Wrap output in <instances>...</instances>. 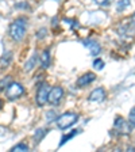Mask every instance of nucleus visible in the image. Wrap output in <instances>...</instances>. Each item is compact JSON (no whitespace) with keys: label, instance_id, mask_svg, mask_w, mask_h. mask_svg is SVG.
I'll return each instance as SVG.
<instances>
[{"label":"nucleus","instance_id":"obj_1","mask_svg":"<svg viewBox=\"0 0 135 152\" xmlns=\"http://www.w3.org/2000/svg\"><path fill=\"white\" fill-rule=\"evenodd\" d=\"M26 27H27V22L25 18H19L14 20L9 26V35L12 37L14 41L20 42L26 35Z\"/></svg>","mask_w":135,"mask_h":152},{"label":"nucleus","instance_id":"obj_2","mask_svg":"<svg viewBox=\"0 0 135 152\" xmlns=\"http://www.w3.org/2000/svg\"><path fill=\"white\" fill-rule=\"evenodd\" d=\"M77 120H79V115L76 113H70V111L69 113H64L57 118V126L60 129L65 130L68 128H70L72 125H74L77 122Z\"/></svg>","mask_w":135,"mask_h":152},{"label":"nucleus","instance_id":"obj_3","mask_svg":"<svg viewBox=\"0 0 135 152\" xmlns=\"http://www.w3.org/2000/svg\"><path fill=\"white\" fill-rule=\"evenodd\" d=\"M25 92V88L20 83H16V82H11L6 88V95L8 99H18L20 98Z\"/></svg>","mask_w":135,"mask_h":152},{"label":"nucleus","instance_id":"obj_4","mask_svg":"<svg viewBox=\"0 0 135 152\" xmlns=\"http://www.w3.org/2000/svg\"><path fill=\"white\" fill-rule=\"evenodd\" d=\"M64 96V90L61 87H53L49 91V96H47V102L51 104V106H57L60 104V102L62 101Z\"/></svg>","mask_w":135,"mask_h":152},{"label":"nucleus","instance_id":"obj_5","mask_svg":"<svg viewBox=\"0 0 135 152\" xmlns=\"http://www.w3.org/2000/svg\"><path fill=\"white\" fill-rule=\"evenodd\" d=\"M49 91H50V87L46 84V83H42L39 87H38L37 91V103L38 106H45L47 103V96H49Z\"/></svg>","mask_w":135,"mask_h":152},{"label":"nucleus","instance_id":"obj_6","mask_svg":"<svg viewBox=\"0 0 135 152\" xmlns=\"http://www.w3.org/2000/svg\"><path fill=\"white\" fill-rule=\"evenodd\" d=\"M113 128L116 129V132L119 133V134H129V133L131 132L129 122H127L126 120H123L122 117H116V120L113 122Z\"/></svg>","mask_w":135,"mask_h":152},{"label":"nucleus","instance_id":"obj_7","mask_svg":"<svg viewBox=\"0 0 135 152\" xmlns=\"http://www.w3.org/2000/svg\"><path fill=\"white\" fill-rule=\"evenodd\" d=\"M95 79H96V75H95L93 72L84 73V75H81L79 79H77V87H85V86L91 84Z\"/></svg>","mask_w":135,"mask_h":152},{"label":"nucleus","instance_id":"obj_8","mask_svg":"<svg viewBox=\"0 0 135 152\" xmlns=\"http://www.w3.org/2000/svg\"><path fill=\"white\" fill-rule=\"evenodd\" d=\"M88 99L91 102H103L104 99H105V91H104V88H101V87L95 88L93 91L89 94Z\"/></svg>","mask_w":135,"mask_h":152},{"label":"nucleus","instance_id":"obj_9","mask_svg":"<svg viewBox=\"0 0 135 152\" xmlns=\"http://www.w3.org/2000/svg\"><path fill=\"white\" fill-rule=\"evenodd\" d=\"M84 45L89 49L92 56H97L100 53V45H99L97 41H95V39H85Z\"/></svg>","mask_w":135,"mask_h":152},{"label":"nucleus","instance_id":"obj_10","mask_svg":"<svg viewBox=\"0 0 135 152\" xmlns=\"http://www.w3.org/2000/svg\"><path fill=\"white\" fill-rule=\"evenodd\" d=\"M11 61H12V52H6V53L3 54V56L0 57V66L1 68H7V66L11 64Z\"/></svg>","mask_w":135,"mask_h":152},{"label":"nucleus","instance_id":"obj_11","mask_svg":"<svg viewBox=\"0 0 135 152\" xmlns=\"http://www.w3.org/2000/svg\"><path fill=\"white\" fill-rule=\"evenodd\" d=\"M41 65L42 68H47L50 65V53L49 50H43L41 54Z\"/></svg>","mask_w":135,"mask_h":152},{"label":"nucleus","instance_id":"obj_12","mask_svg":"<svg viewBox=\"0 0 135 152\" xmlns=\"http://www.w3.org/2000/svg\"><path fill=\"white\" fill-rule=\"evenodd\" d=\"M45 134H46V129H42V128H39V129H37L34 132V139L37 142H39L42 139L45 137Z\"/></svg>","mask_w":135,"mask_h":152},{"label":"nucleus","instance_id":"obj_13","mask_svg":"<svg viewBox=\"0 0 135 152\" xmlns=\"http://www.w3.org/2000/svg\"><path fill=\"white\" fill-rule=\"evenodd\" d=\"M130 4H131V0H118L116 8H118V11H124Z\"/></svg>","mask_w":135,"mask_h":152},{"label":"nucleus","instance_id":"obj_14","mask_svg":"<svg viewBox=\"0 0 135 152\" xmlns=\"http://www.w3.org/2000/svg\"><path fill=\"white\" fill-rule=\"evenodd\" d=\"M77 133H79V130H72L70 133H68V134L62 136V139H61V141H60V147H61V145H64V144H65L66 141H69V140L72 139V137H74L76 134H77Z\"/></svg>","mask_w":135,"mask_h":152},{"label":"nucleus","instance_id":"obj_15","mask_svg":"<svg viewBox=\"0 0 135 152\" xmlns=\"http://www.w3.org/2000/svg\"><path fill=\"white\" fill-rule=\"evenodd\" d=\"M35 63H37V56H35V54H32L31 57H30V60L27 61V64H26V71H31L32 68H34L35 66Z\"/></svg>","mask_w":135,"mask_h":152},{"label":"nucleus","instance_id":"obj_16","mask_svg":"<svg viewBox=\"0 0 135 152\" xmlns=\"http://www.w3.org/2000/svg\"><path fill=\"white\" fill-rule=\"evenodd\" d=\"M11 151H12V152H19V151L27 152L28 151V145H27V144H22V142H20V144H16L15 147H12V148H11Z\"/></svg>","mask_w":135,"mask_h":152},{"label":"nucleus","instance_id":"obj_17","mask_svg":"<svg viewBox=\"0 0 135 152\" xmlns=\"http://www.w3.org/2000/svg\"><path fill=\"white\" fill-rule=\"evenodd\" d=\"M11 82H12V80H11V77H9V76L4 77L3 80H0V91H1V90H4V88H7V86H8Z\"/></svg>","mask_w":135,"mask_h":152},{"label":"nucleus","instance_id":"obj_18","mask_svg":"<svg viewBox=\"0 0 135 152\" xmlns=\"http://www.w3.org/2000/svg\"><path fill=\"white\" fill-rule=\"evenodd\" d=\"M93 68H95V69H97V71L103 69V68H104V61L100 60V58H96V60L93 61Z\"/></svg>","mask_w":135,"mask_h":152},{"label":"nucleus","instance_id":"obj_19","mask_svg":"<svg viewBox=\"0 0 135 152\" xmlns=\"http://www.w3.org/2000/svg\"><path fill=\"white\" fill-rule=\"evenodd\" d=\"M129 122L135 126V107L132 109V110L130 111V114H129Z\"/></svg>","mask_w":135,"mask_h":152},{"label":"nucleus","instance_id":"obj_20","mask_svg":"<svg viewBox=\"0 0 135 152\" xmlns=\"http://www.w3.org/2000/svg\"><path fill=\"white\" fill-rule=\"evenodd\" d=\"M56 117H57V114H56V111H54V110H51V111H49V113H47V121H49V122H51V121H53Z\"/></svg>","mask_w":135,"mask_h":152},{"label":"nucleus","instance_id":"obj_21","mask_svg":"<svg viewBox=\"0 0 135 152\" xmlns=\"http://www.w3.org/2000/svg\"><path fill=\"white\" fill-rule=\"evenodd\" d=\"M38 37H39V38H45V37H46V28H41V30H39V33H38Z\"/></svg>","mask_w":135,"mask_h":152},{"label":"nucleus","instance_id":"obj_22","mask_svg":"<svg viewBox=\"0 0 135 152\" xmlns=\"http://www.w3.org/2000/svg\"><path fill=\"white\" fill-rule=\"evenodd\" d=\"M95 1H96L97 4H100V6H104V4H107L110 0H95Z\"/></svg>","mask_w":135,"mask_h":152},{"label":"nucleus","instance_id":"obj_23","mask_svg":"<svg viewBox=\"0 0 135 152\" xmlns=\"http://www.w3.org/2000/svg\"><path fill=\"white\" fill-rule=\"evenodd\" d=\"M131 20H132V23H134V25H135V14H134V15H132V19H131Z\"/></svg>","mask_w":135,"mask_h":152},{"label":"nucleus","instance_id":"obj_24","mask_svg":"<svg viewBox=\"0 0 135 152\" xmlns=\"http://www.w3.org/2000/svg\"><path fill=\"white\" fill-rule=\"evenodd\" d=\"M1 104H3V103H1V101H0V109H1Z\"/></svg>","mask_w":135,"mask_h":152}]
</instances>
